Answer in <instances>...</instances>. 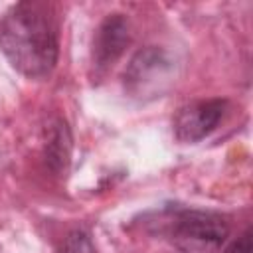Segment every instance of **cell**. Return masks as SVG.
I'll list each match as a JSON object with an SVG mask.
<instances>
[{
  "label": "cell",
  "instance_id": "6da1fadb",
  "mask_svg": "<svg viewBox=\"0 0 253 253\" xmlns=\"http://www.w3.org/2000/svg\"><path fill=\"white\" fill-rule=\"evenodd\" d=\"M0 49L8 63L28 79H45L59 57V32L53 6L24 0L0 20Z\"/></svg>",
  "mask_w": 253,
  "mask_h": 253
},
{
  "label": "cell",
  "instance_id": "7a4b0ae2",
  "mask_svg": "<svg viewBox=\"0 0 253 253\" xmlns=\"http://www.w3.org/2000/svg\"><path fill=\"white\" fill-rule=\"evenodd\" d=\"M154 223L180 253H219L229 237L227 219L210 210L168 206L158 211Z\"/></svg>",
  "mask_w": 253,
  "mask_h": 253
},
{
  "label": "cell",
  "instance_id": "3957f363",
  "mask_svg": "<svg viewBox=\"0 0 253 253\" xmlns=\"http://www.w3.org/2000/svg\"><path fill=\"white\" fill-rule=\"evenodd\" d=\"M172 59L168 53L156 45H148L134 53L125 71V87L136 95L144 97L146 93H160L162 87L170 81Z\"/></svg>",
  "mask_w": 253,
  "mask_h": 253
},
{
  "label": "cell",
  "instance_id": "277c9868",
  "mask_svg": "<svg viewBox=\"0 0 253 253\" xmlns=\"http://www.w3.org/2000/svg\"><path fill=\"white\" fill-rule=\"evenodd\" d=\"M225 111H227V99H219V97L188 103L180 107L174 117L172 123L174 136L186 144L204 140L217 128Z\"/></svg>",
  "mask_w": 253,
  "mask_h": 253
},
{
  "label": "cell",
  "instance_id": "5b68a950",
  "mask_svg": "<svg viewBox=\"0 0 253 253\" xmlns=\"http://www.w3.org/2000/svg\"><path fill=\"white\" fill-rule=\"evenodd\" d=\"M128 22L123 18V14H109L101 22L91 47V65L97 75H103L115 65L128 45Z\"/></svg>",
  "mask_w": 253,
  "mask_h": 253
},
{
  "label": "cell",
  "instance_id": "8992f818",
  "mask_svg": "<svg viewBox=\"0 0 253 253\" xmlns=\"http://www.w3.org/2000/svg\"><path fill=\"white\" fill-rule=\"evenodd\" d=\"M71 158V130L63 119H53L45 130V162L55 172L67 170Z\"/></svg>",
  "mask_w": 253,
  "mask_h": 253
},
{
  "label": "cell",
  "instance_id": "52a82bcc",
  "mask_svg": "<svg viewBox=\"0 0 253 253\" xmlns=\"http://www.w3.org/2000/svg\"><path fill=\"white\" fill-rule=\"evenodd\" d=\"M61 253H97L91 233L83 227H77L67 233L61 245Z\"/></svg>",
  "mask_w": 253,
  "mask_h": 253
},
{
  "label": "cell",
  "instance_id": "ba28073f",
  "mask_svg": "<svg viewBox=\"0 0 253 253\" xmlns=\"http://www.w3.org/2000/svg\"><path fill=\"white\" fill-rule=\"evenodd\" d=\"M219 253H253V233L247 227L237 239H233L229 245L219 249Z\"/></svg>",
  "mask_w": 253,
  "mask_h": 253
}]
</instances>
